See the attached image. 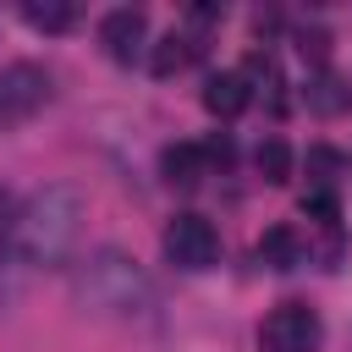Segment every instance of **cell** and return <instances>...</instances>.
I'll list each match as a JSON object with an SVG mask.
<instances>
[{"mask_svg": "<svg viewBox=\"0 0 352 352\" xmlns=\"http://www.w3.org/2000/svg\"><path fill=\"white\" fill-rule=\"evenodd\" d=\"M154 275L121 253V248H94L88 258H77L72 270V302L82 314H99V319H143L154 314Z\"/></svg>", "mask_w": 352, "mask_h": 352, "instance_id": "cell-1", "label": "cell"}, {"mask_svg": "<svg viewBox=\"0 0 352 352\" xmlns=\"http://www.w3.org/2000/svg\"><path fill=\"white\" fill-rule=\"evenodd\" d=\"M82 220H88V198L72 182H50L28 198V209L16 214V248L33 270H60L72 264L77 242H82Z\"/></svg>", "mask_w": 352, "mask_h": 352, "instance_id": "cell-2", "label": "cell"}, {"mask_svg": "<svg viewBox=\"0 0 352 352\" xmlns=\"http://www.w3.org/2000/svg\"><path fill=\"white\" fill-rule=\"evenodd\" d=\"M324 324L308 302H275L258 324V352H319Z\"/></svg>", "mask_w": 352, "mask_h": 352, "instance_id": "cell-3", "label": "cell"}, {"mask_svg": "<svg viewBox=\"0 0 352 352\" xmlns=\"http://www.w3.org/2000/svg\"><path fill=\"white\" fill-rule=\"evenodd\" d=\"M160 248H165V258H170L176 270H209V264L220 258V231H214L204 214H176V220L165 226Z\"/></svg>", "mask_w": 352, "mask_h": 352, "instance_id": "cell-4", "label": "cell"}, {"mask_svg": "<svg viewBox=\"0 0 352 352\" xmlns=\"http://www.w3.org/2000/svg\"><path fill=\"white\" fill-rule=\"evenodd\" d=\"M44 99H50V72H44V66H33V60L0 66V126L28 121Z\"/></svg>", "mask_w": 352, "mask_h": 352, "instance_id": "cell-5", "label": "cell"}, {"mask_svg": "<svg viewBox=\"0 0 352 352\" xmlns=\"http://www.w3.org/2000/svg\"><path fill=\"white\" fill-rule=\"evenodd\" d=\"M143 38H148V16H143L138 6H121V11H110V16L99 22V44H104V55L121 60V66H132V60L143 55Z\"/></svg>", "mask_w": 352, "mask_h": 352, "instance_id": "cell-6", "label": "cell"}, {"mask_svg": "<svg viewBox=\"0 0 352 352\" xmlns=\"http://www.w3.org/2000/svg\"><path fill=\"white\" fill-rule=\"evenodd\" d=\"M248 104H253V88L242 82V72H214V77H204V110H209V116L231 121V116H242Z\"/></svg>", "mask_w": 352, "mask_h": 352, "instance_id": "cell-7", "label": "cell"}, {"mask_svg": "<svg viewBox=\"0 0 352 352\" xmlns=\"http://www.w3.org/2000/svg\"><path fill=\"white\" fill-rule=\"evenodd\" d=\"M302 99H308V110H319V116H341V110L352 104V82H346L341 72H314L308 88H302Z\"/></svg>", "mask_w": 352, "mask_h": 352, "instance_id": "cell-8", "label": "cell"}, {"mask_svg": "<svg viewBox=\"0 0 352 352\" xmlns=\"http://www.w3.org/2000/svg\"><path fill=\"white\" fill-rule=\"evenodd\" d=\"M160 165H165V182H176V187H198L209 176V160H204L198 143H170L160 154Z\"/></svg>", "mask_w": 352, "mask_h": 352, "instance_id": "cell-9", "label": "cell"}, {"mask_svg": "<svg viewBox=\"0 0 352 352\" xmlns=\"http://www.w3.org/2000/svg\"><path fill=\"white\" fill-rule=\"evenodd\" d=\"M192 55H198V38H192V33H165V38L154 44V55H148V72H154V77H176Z\"/></svg>", "mask_w": 352, "mask_h": 352, "instance_id": "cell-10", "label": "cell"}, {"mask_svg": "<svg viewBox=\"0 0 352 352\" xmlns=\"http://www.w3.org/2000/svg\"><path fill=\"white\" fill-rule=\"evenodd\" d=\"M258 264L264 270H297L302 264V248H297V231L292 226H275L258 236Z\"/></svg>", "mask_w": 352, "mask_h": 352, "instance_id": "cell-11", "label": "cell"}, {"mask_svg": "<svg viewBox=\"0 0 352 352\" xmlns=\"http://www.w3.org/2000/svg\"><path fill=\"white\" fill-rule=\"evenodd\" d=\"M22 22L38 28V33H66L77 22V11H72V0H28L22 6Z\"/></svg>", "mask_w": 352, "mask_h": 352, "instance_id": "cell-12", "label": "cell"}, {"mask_svg": "<svg viewBox=\"0 0 352 352\" xmlns=\"http://www.w3.org/2000/svg\"><path fill=\"white\" fill-rule=\"evenodd\" d=\"M253 165H258V176H264L270 187L292 182V148H286V138H264V143L253 148Z\"/></svg>", "mask_w": 352, "mask_h": 352, "instance_id": "cell-13", "label": "cell"}, {"mask_svg": "<svg viewBox=\"0 0 352 352\" xmlns=\"http://www.w3.org/2000/svg\"><path fill=\"white\" fill-rule=\"evenodd\" d=\"M16 198H11V187H0V264L11 258V248H16Z\"/></svg>", "mask_w": 352, "mask_h": 352, "instance_id": "cell-14", "label": "cell"}, {"mask_svg": "<svg viewBox=\"0 0 352 352\" xmlns=\"http://www.w3.org/2000/svg\"><path fill=\"white\" fill-rule=\"evenodd\" d=\"M308 220H319V226H330L336 220V198H330V187H314V192H302V204H297Z\"/></svg>", "mask_w": 352, "mask_h": 352, "instance_id": "cell-15", "label": "cell"}, {"mask_svg": "<svg viewBox=\"0 0 352 352\" xmlns=\"http://www.w3.org/2000/svg\"><path fill=\"white\" fill-rule=\"evenodd\" d=\"M297 50H302V60H319V66H324V55H330V33H324V28H302V33H297Z\"/></svg>", "mask_w": 352, "mask_h": 352, "instance_id": "cell-16", "label": "cell"}, {"mask_svg": "<svg viewBox=\"0 0 352 352\" xmlns=\"http://www.w3.org/2000/svg\"><path fill=\"white\" fill-rule=\"evenodd\" d=\"M308 170H314V182L324 187V182L341 170V154H336V148H308Z\"/></svg>", "mask_w": 352, "mask_h": 352, "instance_id": "cell-17", "label": "cell"}]
</instances>
